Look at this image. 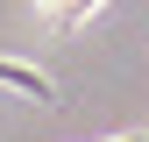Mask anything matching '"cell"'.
Instances as JSON below:
<instances>
[{
	"label": "cell",
	"mask_w": 149,
	"mask_h": 142,
	"mask_svg": "<svg viewBox=\"0 0 149 142\" xmlns=\"http://www.w3.org/2000/svg\"><path fill=\"white\" fill-rule=\"evenodd\" d=\"M0 85L7 93H29V100H57V85H50V71H36V64H14V57H0Z\"/></svg>",
	"instance_id": "6da1fadb"
},
{
	"label": "cell",
	"mask_w": 149,
	"mask_h": 142,
	"mask_svg": "<svg viewBox=\"0 0 149 142\" xmlns=\"http://www.w3.org/2000/svg\"><path fill=\"white\" fill-rule=\"evenodd\" d=\"M114 142H142V135H114Z\"/></svg>",
	"instance_id": "3957f363"
},
{
	"label": "cell",
	"mask_w": 149,
	"mask_h": 142,
	"mask_svg": "<svg viewBox=\"0 0 149 142\" xmlns=\"http://www.w3.org/2000/svg\"><path fill=\"white\" fill-rule=\"evenodd\" d=\"M100 7H107V0H36V14H43L50 29H64V36H71V29H85Z\"/></svg>",
	"instance_id": "7a4b0ae2"
}]
</instances>
